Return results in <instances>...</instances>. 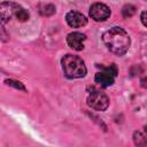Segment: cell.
Instances as JSON below:
<instances>
[{
    "instance_id": "5bb4252c",
    "label": "cell",
    "mask_w": 147,
    "mask_h": 147,
    "mask_svg": "<svg viewBox=\"0 0 147 147\" xmlns=\"http://www.w3.org/2000/svg\"><path fill=\"white\" fill-rule=\"evenodd\" d=\"M98 67H100V68L103 69V70H107L108 72H110V74L114 75L115 77L117 76V67H116L115 64H109V65H99V64H98Z\"/></svg>"
},
{
    "instance_id": "5b68a950",
    "label": "cell",
    "mask_w": 147,
    "mask_h": 147,
    "mask_svg": "<svg viewBox=\"0 0 147 147\" xmlns=\"http://www.w3.org/2000/svg\"><path fill=\"white\" fill-rule=\"evenodd\" d=\"M65 21L71 28H82L87 24V18L82 13L76 10H70L65 15Z\"/></svg>"
},
{
    "instance_id": "ba28073f",
    "label": "cell",
    "mask_w": 147,
    "mask_h": 147,
    "mask_svg": "<svg viewBox=\"0 0 147 147\" xmlns=\"http://www.w3.org/2000/svg\"><path fill=\"white\" fill-rule=\"evenodd\" d=\"M95 83L102 87H108V86H111L114 84V80H115V76L111 75L110 72H108L107 70H103L101 69V71L96 72L95 74Z\"/></svg>"
},
{
    "instance_id": "52a82bcc",
    "label": "cell",
    "mask_w": 147,
    "mask_h": 147,
    "mask_svg": "<svg viewBox=\"0 0 147 147\" xmlns=\"http://www.w3.org/2000/svg\"><path fill=\"white\" fill-rule=\"evenodd\" d=\"M20 5L14 2H2L0 6V14H1V21L2 23L9 21L11 16H15L16 10Z\"/></svg>"
},
{
    "instance_id": "2e32d148",
    "label": "cell",
    "mask_w": 147,
    "mask_h": 147,
    "mask_svg": "<svg viewBox=\"0 0 147 147\" xmlns=\"http://www.w3.org/2000/svg\"><path fill=\"white\" fill-rule=\"evenodd\" d=\"M141 86L142 87H147V77H145V78L141 79Z\"/></svg>"
},
{
    "instance_id": "30bf717a",
    "label": "cell",
    "mask_w": 147,
    "mask_h": 147,
    "mask_svg": "<svg viewBox=\"0 0 147 147\" xmlns=\"http://www.w3.org/2000/svg\"><path fill=\"white\" fill-rule=\"evenodd\" d=\"M15 17H16V20L20 21V22H26V21L29 20L30 15H29V11H28V10H25L23 7L18 6V8H17V10H16V14H15Z\"/></svg>"
},
{
    "instance_id": "7c38bea8",
    "label": "cell",
    "mask_w": 147,
    "mask_h": 147,
    "mask_svg": "<svg viewBox=\"0 0 147 147\" xmlns=\"http://www.w3.org/2000/svg\"><path fill=\"white\" fill-rule=\"evenodd\" d=\"M136 13V7L133 5H125L123 8H122V15L124 18H130L134 15Z\"/></svg>"
},
{
    "instance_id": "8fae6325",
    "label": "cell",
    "mask_w": 147,
    "mask_h": 147,
    "mask_svg": "<svg viewBox=\"0 0 147 147\" xmlns=\"http://www.w3.org/2000/svg\"><path fill=\"white\" fill-rule=\"evenodd\" d=\"M133 141L137 146H147V136L145 137L141 132H134L133 133Z\"/></svg>"
},
{
    "instance_id": "9a60e30c",
    "label": "cell",
    "mask_w": 147,
    "mask_h": 147,
    "mask_svg": "<svg viewBox=\"0 0 147 147\" xmlns=\"http://www.w3.org/2000/svg\"><path fill=\"white\" fill-rule=\"evenodd\" d=\"M140 20H141L142 24H144L145 26H147V10H144V11L141 13V15H140Z\"/></svg>"
},
{
    "instance_id": "277c9868",
    "label": "cell",
    "mask_w": 147,
    "mask_h": 147,
    "mask_svg": "<svg viewBox=\"0 0 147 147\" xmlns=\"http://www.w3.org/2000/svg\"><path fill=\"white\" fill-rule=\"evenodd\" d=\"M90 16L96 21V22H103L110 16V9L107 5L101 3V2H95L90 7L88 10Z\"/></svg>"
},
{
    "instance_id": "8992f818",
    "label": "cell",
    "mask_w": 147,
    "mask_h": 147,
    "mask_svg": "<svg viewBox=\"0 0 147 147\" xmlns=\"http://www.w3.org/2000/svg\"><path fill=\"white\" fill-rule=\"evenodd\" d=\"M86 40V36L80 32H71L67 36L68 45L75 51H82L84 48V41Z\"/></svg>"
},
{
    "instance_id": "ac0fdd59",
    "label": "cell",
    "mask_w": 147,
    "mask_h": 147,
    "mask_svg": "<svg viewBox=\"0 0 147 147\" xmlns=\"http://www.w3.org/2000/svg\"><path fill=\"white\" fill-rule=\"evenodd\" d=\"M146 1H147V0H146Z\"/></svg>"
},
{
    "instance_id": "7a4b0ae2",
    "label": "cell",
    "mask_w": 147,
    "mask_h": 147,
    "mask_svg": "<svg viewBox=\"0 0 147 147\" xmlns=\"http://www.w3.org/2000/svg\"><path fill=\"white\" fill-rule=\"evenodd\" d=\"M61 64L64 75L70 79L80 78L86 75L85 63L77 55H71V54L64 55L61 60Z\"/></svg>"
},
{
    "instance_id": "4fadbf2b",
    "label": "cell",
    "mask_w": 147,
    "mask_h": 147,
    "mask_svg": "<svg viewBox=\"0 0 147 147\" xmlns=\"http://www.w3.org/2000/svg\"><path fill=\"white\" fill-rule=\"evenodd\" d=\"M5 83L9 86H13L17 90H21V91H25V86L21 83V82H17V80H13V79H6Z\"/></svg>"
},
{
    "instance_id": "3957f363",
    "label": "cell",
    "mask_w": 147,
    "mask_h": 147,
    "mask_svg": "<svg viewBox=\"0 0 147 147\" xmlns=\"http://www.w3.org/2000/svg\"><path fill=\"white\" fill-rule=\"evenodd\" d=\"M87 105H88V107H91L94 110L103 111L109 106V99L103 92H101L99 90H94L87 96Z\"/></svg>"
},
{
    "instance_id": "9c48e42d",
    "label": "cell",
    "mask_w": 147,
    "mask_h": 147,
    "mask_svg": "<svg viewBox=\"0 0 147 147\" xmlns=\"http://www.w3.org/2000/svg\"><path fill=\"white\" fill-rule=\"evenodd\" d=\"M55 11H56L55 6L52 5V3H44V5H40L39 6V13L42 16H51Z\"/></svg>"
},
{
    "instance_id": "6da1fadb",
    "label": "cell",
    "mask_w": 147,
    "mask_h": 147,
    "mask_svg": "<svg viewBox=\"0 0 147 147\" xmlns=\"http://www.w3.org/2000/svg\"><path fill=\"white\" fill-rule=\"evenodd\" d=\"M102 41L106 47L116 55H124L130 48V37L125 30L118 26L110 28L102 36Z\"/></svg>"
},
{
    "instance_id": "e0dca14e",
    "label": "cell",
    "mask_w": 147,
    "mask_h": 147,
    "mask_svg": "<svg viewBox=\"0 0 147 147\" xmlns=\"http://www.w3.org/2000/svg\"><path fill=\"white\" fill-rule=\"evenodd\" d=\"M144 129H145V133H146V136H147V125H145Z\"/></svg>"
}]
</instances>
